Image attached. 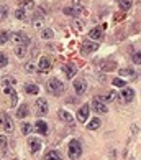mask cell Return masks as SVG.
Wrapping results in <instances>:
<instances>
[{
	"label": "cell",
	"mask_w": 141,
	"mask_h": 160,
	"mask_svg": "<svg viewBox=\"0 0 141 160\" xmlns=\"http://www.w3.org/2000/svg\"><path fill=\"white\" fill-rule=\"evenodd\" d=\"M46 89H48V92L49 94H52V96H59L61 92H64V84L57 79V78H52V79H49L48 81V84H46Z\"/></svg>",
	"instance_id": "1"
},
{
	"label": "cell",
	"mask_w": 141,
	"mask_h": 160,
	"mask_svg": "<svg viewBox=\"0 0 141 160\" xmlns=\"http://www.w3.org/2000/svg\"><path fill=\"white\" fill-rule=\"evenodd\" d=\"M82 155V145H80V142L79 140H70V144H69V158H79Z\"/></svg>",
	"instance_id": "2"
},
{
	"label": "cell",
	"mask_w": 141,
	"mask_h": 160,
	"mask_svg": "<svg viewBox=\"0 0 141 160\" xmlns=\"http://www.w3.org/2000/svg\"><path fill=\"white\" fill-rule=\"evenodd\" d=\"M34 111H36V114H38V116L48 114V111H49L48 101H46L44 98H38V99H36V102H34Z\"/></svg>",
	"instance_id": "3"
},
{
	"label": "cell",
	"mask_w": 141,
	"mask_h": 160,
	"mask_svg": "<svg viewBox=\"0 0 141 160\" xmlns=\"http://www.w3.org/2000/svg\"><path fill=\"white\" fill-rule=\"evenodd\" d=\"M10 38H11V41H13L16 46H26V45H30V38H28L25 33H21V32L13 33Z\"/></svg>",
	"instance_id": "4"
},
{
	"label": "cell",
	"mask_w": 141,
	"mask_h": 160,
	"mask_svg": "<svg viewBox=\"0 0 141 160\" xmlns=\"http://www.w3.org/2000/svg\"><path fill=\"white\" fill-rule=\"evenodd\" d=\"M90 108L95 111V112H102V114H105V112L108 111L107 104H105L100 98H93V99H92V106H90Z\"/></svg>",
	"instance_id": "5"
},
{
	"label": "cell",
	"mask_w": 141,
	"mask_h": 160,
	"mask_svg": "<svg viewBox=\"0 0 141 160\" xmlns=\"http://www.w3.org/2000/svg\"><path fill=\"white\" fill-rule=\"evenodd\" d=\"M64 13L66 15H74V17H79V15H85L87 10L80 5H74V7H66L64 8Z\"/></svg>",
	"instance_id": "6"
},
{
	"label": "cell",
	"mask_w": 141,
	"mask_h": 160,
	"mask_svg": "<svg viewBox=\"0 0 141 160\" xmlns=\"http://www.w3.org/2000/svg\"><path fill=\"white\" fill-rule=\"evenodd\" d=\"M134 98V91L131 88H123V91L120 92V101L121 102H131Z\"/></svg>",
	"instance_id": "7"
},
{
	"label": "cell",
	"mask_w": 141,
	"mask_h": 160,
	"mask_svg": "<svg viewBox=\"0 0 141 160\" xmlns=\"http://www.w3.org/2000/svg\"><path fill=\"white\" fill-rule=\"evenodd\" d=\"M89 114H90V106L84 104L82 108L77 111V121L79 122H87V119H89Z\"/></svg>",
	"instance_id": "8"
},
{
	"label": "cell",
	"mask_w": 141,
	"mask_h": 160,
	"mask_svg": "<svg viewBox=\"0 0 141 160\" xmlns=\"http://www.w3.org/2000/svg\"><path fill=\"white\" fill-rule=\"evenodd\" d=\"M118 73H120V76H125V78H130L131 81L138 79V73H136V71H134L133 68H120V69H118Z\"/></svg>",
	"instance_id": "9"
},
{
	"label": "cell",
	"mask_w": 141,
	"mask_h": 160,
	"mask_svg": "<svg viewBox=\"0 0 141 160\" xmlns=\"http://www.w3.org/2000/svg\"><path fill=\"white\" fill-rule=\"evenodd\" d=\"M74 91H75V94H84L85 91H87V81H84V79H74Z\"/></svg>",
	"instance_id": "10"
},
{
	"label": "cell",
	"mask_w": 141,
	"mask_h": 160,
	"mask_svg": "<svg viewBox=\"0 0 141 160\" xmlns=\"http://www.w3.org/2000/svg\"><path fill=\"white\" fill-rule=\"evenodd\" d=\"M98 50V43H84L82 45V55H89Z\"/></svg>",
	"instance_id": "11"
},
{
	"label": "cell",
	"mask_w": 141,
	"mask_h": 160,
	"mask_svg": "<svg viewBox=\"0 0 141 160\" xmlns=\"http://www.w3.org/2000/svg\"><path fill=\"white\" fill-rule=\"evenodd\" d=\"M28 145H30V152H31V153H36V152L41 149V140L31 137L30 140H28Z\"/></svg>",
	"instance_id": "12"
},
{
	"label": "cell",
	"mask_w": 141,
	"mask_h": 160,
	"mask_svg": "<svg viewBox=\"0 0 141 160\" xmlns=\"http://www.w3.org/2000/svg\"><path fill=\"white\" fill-rule=\"evenodd\" d=\"M62 71L66 73V76H67L69 79H72L74 74L77 73V68H75L74 64H64V66H62Z\"/></svg>",
	"instance_id": "13"
},
{
	"label": "cell",
	"mask_w": 141,
	"mask_h": 160,
	"mask_svg": "<svg viewBox=\"0 0 141 160\" xmlns=\"http://www.w3.org/2000/svg\"><path fill=\"white\" fill-rule=\"evenodd\" d=\"M38 68H39L41 71H49V69H51V60H49L48 56H43V58L39 60Z\"/></svg>",
	"instance_id": "14"
},
{
	"label": "cell",
	"mask_w": 141,
	"mask_h": 160,
	"mask_svg": "<svg viewBox=\"0 0 141 160\" xmlns=\"http://www.w3.org/2000/svg\"><path fill=\"white\" fill-rule=\"evenodd\" d=\"M34 129L38 134H48V124L44 121H36L34 122Z\"/></svg>",
	"instance_id": "15"
},
{
	"label": "cell",
	"mask_w": 141,
	"mask_h": 160,
	"mask_svg": "<svg viewBox=\"0 0 141 160\" xmlns=\"http://www.w3.org/2000/svg\"><path fill=\"white\" fill-rule=\"evenodd\" d=\"M57 116H59V119H61V121L67 122V124H70V122L74 121V117L70 116L67 111H64V109H59V111H57Z\"/></svg>",
	"instance_id": "16"
},
{
	"label": "cell",
	"mask_w": 141,
	"mask_h": 160,
	"mask_svg": "<svg viewBox=\"0 0 141 160\" xmlns=\"http://www.w3.org/2000/svg\"><path fill=\"white\" fill-rule=\"evenodd\" d=\"M89 37L92 40H100L103 37V32H102V28L100 27H95V28H92V30L89 32Z\"/></svg>",
	"instance_id": "17"
},
{
	"label": "cell",
	"mask_w": 141,
	"mask_h": 160,
	"mask_svg": "<svg viewBox=\"0 0 141 160\" xmlns=\"http://www.w3.org/2000/svg\"><path fill=\"white\" fill-rule=\"evenodd\" d=\"M44 160H62V157L57 150H48L44 155Z\"/></svg>",
	"instance_id": "18"
},
{
	"label": "cell",
	"mask_w": 141,
	"mask_h": 160,
	"mask_svg": "<svg viewBox=\"0 0 141 160\" xmlns=\"http://www.w3.org/2000/svg\"><path fill=\"white\" fill-rule=\"evenodd\" d=\"M15 55H16V58H20V60H25V58L28 56L26 46H16V48H15Z\"/></svg>",
	"instance_id": "19"
},
{
	"label": "cell",
	"mask_w": 141,
	"mask_h": 160,
	"mask_svg": "<svg viewBox=\"0 0 141 160\" xmlns=\"http://www.w3.org/2000/svg\"><path fill=\"white\" fill-rule=\"evenodd\" d=\"M28 114H30V111H28V108L25 104L16 109V117H18V119H25V117H28Z\"/></svg>",
	"instance_id": "20"
},
{
	"label": "cell",
	"mask_w": 141,
	"mask_h": 160,
	"mask_svg": "<svg viewBox=\"0 0 141 160\" xmlns=\"http://www.w3.org/2000/svg\"><path fill=\"white\" fill-rule=\"evenodd\" d=\"M118 96H120V94H116L115 91H108V92H105L100 99L103 101V102H105V101H110V102H111V101H116V99H118Z\"/></svg>",
	"instance_id": "21"
},
{
	"label": "cell",
	"mask_w": 141,
	"mask_h": 160,
	"mask_svg": "<svg viewBox=\"0 0 141 160\" xmlns=\"http://www.w3.org/2000/svg\"><path fill=\"white\" fill-rule=\"evenodd\" d=\"M31 23H33V28H36V30L44 28V18H43V17H34Z\"/></svg>",
	"instance_id": "22"
},
{
	"label": "cell",
	"mask_w": 141,
	"mask_h": 160,
	"mask_svg": "<svg viewBox=\"0 0 141 160\" xmlns=\"http://www.w3.org/2000/svg\"><path fill=\"white\" fill-rule=\"evenodd\" d=\"M25 92L26 94H39V88L36 84H25Z\"/></svg>",
	"instance_id": "23"
},
{
	"label": "cell",
	"mask_w": 141,
	"mask_h": 160,
	"mask_svg": "<svg viewBox=\"0 0 141 160\" xmlns=\"http://www.w3.org/2000/svg\"><path fill=\"white\" fill-rule=\"evenodd\" d=\"M100 119H98V117H95V119H92V121H89L87 122V129L89 130H95V129H98L100 127Z\"/></svg>",
	"instance_id": "24"
},
{
	"label": "cell",
	"mask_w": 141,
	"mask_h": 160,
	"mask_svg": "<svg viewBox=\"0 0 141 160\" xmlns=\"http://www.w3.org/2000/svg\"><path fill=\"white\" fill-rule=\"evenodd\" d=\"M100 66H102V69H105V71H111V69H116V63H115V61H102Z\"/></svg>",
	"instance_id": "25"
},
{
	"label": "cell",
	"mask_w": 141,
	"mask_h": 160,
	"mask_svg": "<svg viewBox=\"0 0 141 160\" xmlns=\"http://www.w3.org/2000/svg\"><path fill=\"white\" fill-rule=\"evenodd\" d=\"M52 37H54V32H52L51 28H43V30H41V38L43 40H51Z\"/></svg>",
	"instance_id": "26"
},
{
	"label": "cell",
	"mask_w": 141,
	"mask_h": 160,
	"mask_svg": "<svg viewBox=\"0 0 141 160\" xmlns=\"http://www.w3.org/2000/svg\"><path fill=\"white\" fill-rule=\"evenodd\" d=\"M3 126H5V130H7V132L8 134H11V132H13V121H11L10 119V117H5V119H3Z\"/></svg>",
	"instance_id": "27"
},
{
	"label": "cell",
	"mask_w": 141,
	"mask_h": 160,
	"mask_svg": "<svg viewBox=\"0 0 141 160\" xmlns=\"http://www.w3.org/2000/svg\"><path fill=\"white\" fill-rule=\"evenodd\" d=\"M118 5H120V8H121L123 12H125V10H130L131 5H133V0H120Z\"/></svg>",
	"instance_id": "28"
},
{
	"label": "cell",
	"mask_w": 141,
	"mask_h": 160,
	"mask_svg": "<svg viewBox=\"0 0 141 160\" xmlns=\"http://www.w3.org/2000/svg\"><path fill=\"white\" fill-rule=\"evenodd\" d=\"M10 98H11V108H16V104H18V94H16V91L13 88L10 91Z\"/></svg>",
	"instance_id": "29"
},
{
	"label": "cell",
	"mask_w": 141,
	"mask_h": 160,
	"mask_svg": "<svg viewBox=\"0 0 141 160\" xmlns=\"http://www.w3.org/2000/svg\"><path fill=\"white\" fill-rule=\"evenodd\" d=\"M2 82H3V84L7 86V88H11L13 84H16V79L13 78V76H7V78H3Z\"/></svg>",
	"instance_id": "30"
},
{
	"label": "cell",
	"mask_w": 141,
	"mask_h": 160,
	"mask_svg": "<svg viewBox=\"0 0 141 160\" xmlns=\"http://www.w3.org/2000/svg\"><path fill=\"white\" fill-rule=\"evenodd\" d=\"M111 84L116 86V88H126V81H125V79H121V78H113Z\"/></svg>",
	"instance_id": "31"
},
{
	"label": "cell",
	"mask_w": 141,
	"mask_h": 160,
	"mask_svg": "<svg viewBox=\"0 0 141 160\" xmlns=\"http://www.w3.org/2000/svg\"><path fill=\"white\" fill-rule=\"evenodd\" d=\"M8 38H10L8 32H5V30H0V45H5V43L8 41Z\"/></svg>",
	"instance_id": "32"
},
{
	"label": "cell",
	"mask_w": 141,
	"mask_h": 160,
	"mask_svg": "<svg viewBox=\"0 0 141 160\" xmlns=\"http://www.w3.org/2000/svg\"><path fill=\"white\" fill-rule=\"evenodd\" d=\"M20 7L25 10V8H33V0H20Z\"/></svg>",
	"instance_id": "33"
},
{
	"label": "cell",
	"mask_w": 141,
	"mask_h": 160,
	"mask_svg": "<svg viewBox=\"0 0 141 160\" xmlns=\"http://www.w3.org/2000/svg\"><path fill=\"white\" fill-rule=\"evenodd\" d=\"M15 17H16L18 20H23V22H25V20H26V12L23 10V8H18V10L15 12Z\"/></svg>",
	"instance_id": "34"
},
{
	"label": "cell",
	"mask_w": 141,
	"mask_h": 160,
	"mask_svg": "<svg viewBox=\"0 0 141 160\" xmlns=\"http://www.w3.org/2000/svg\"><path fill=\"white\" fill-rule=\"evenodd\" d=\"M31 130H33V126H31V124H28V122H25V124H23V126H21V134H31Z\"/></svg>",
	"instance_id": "35"
},
{
	"label": "cell",
	"mask_w": 141,
	"mask_h": 160,
	"mask_svg": "<svg viewBox=\"0 0 141 160\" xmlns=\"http://www.w3.org/2000/svg\"><path fill=\"white\" fill-rule=\"evenodd\" d=\"M131 60H133V63H134V64H141V50H139V51H134V53H133Z\"/></svg>",
	"instance_id": "36"
},
{
	"label": "cell",
	"mask_w": 141,
	"mask_h": 160,
	"mask_svg": "<svg viewBox=\"0 0 141 160\" xmlns=\"http://www.w3.org/2000/svg\"><path fill=\"white\" fill-rule=\"evenodd\" d=\"M8 64V58L5 53H0V68H5Z\"/></svg>",
	"instance_id": "37"
},
{
	"label": "cell",
	"mask_w": 141,
	"mask_h": 160,
	"mask_svg": "<svg viewBox=\"0 0 141 160\" xmlns=\"http://www.w3.org/2000/svg\"><path fill=\"white\" fill-rule=\"evenodd\" d=\"M25 71H26V73H34V71H36V66H34V63H26Z\"/></svg>",
	"instance_id": "38"
},
{
	"label": "cell",
	"mask_w": 141,
	"mask_h": 160,
	"mask_svg": "<svg viewBox=\"0 0 141 160\" xmlns=\"http://www.w3.org/2000/svg\"><path fill=\"white\" fill-rule=\"evenodd\" d=\"M5 145H7V137H5V135H0V149Z\"/></svg>",
	"instance_id": "39"
},
{
	"label": "cell",
	"mask_w": 141,
	"mask_h": 160,
	"mask_svg": "<svg viewBox=\"0 0 141 160\" xmlns=\"http://www.w3.org/2000/svg\"><path fill=\"white\" fill-rule=\"evenodd\" d=\"M72 27H75L77 30H82V23L77 22V20H74V22H72Z\"/></svg>",
	"instance_id": "40"
},
{
	"label": "cell",
	"mask_w": 141,
	"mask_h": 160,
	"mask_svg": "<svg viewBox=\"0 0 141 160\" xmlns=\"http://www.w3.org/2000/svg\"><path fill=\"white\" fill-rule=\"evenodd\" d=\"M0 18H2V15H0Z\"/></svg>",
	"instance_id": "41"
}]
</instances>
